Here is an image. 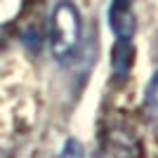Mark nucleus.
I'll return each instance as SVG.
<instances>
[{"label": "nucleus", "mask_w": 158, "mask_h": 158, "mask_svg": "<svg viewBox=\"0 0 158 158\" xmlns=\"http://www.w3.org/2000/svg\"><path fill=\"white\" fill-rule=\"evenodd\" d=\"M59 158H85V149H83V144L76 137H71V139H66Z\"/></svg>", "instance_id": "nucleus-4"}, {"label": "nucleus", "mask_w": 158, "mask_h": 158, "mask_svg": "<svg viewBox=\"0 0 158 158\" xmlns=\"http://www.w3.org/2000/svg\"><path fill=\"white\" fill-rule=\"evenodd\" d=\"M135 66V45L127 38H116L111 47V73L118 83H125L130 78V71Z\"/></svg>", "instance_id": "nucleus-3"}, {"label": "nucleus", "mask_w": 158, "mask_h": 158, "mask_svg": "<svg viewBox=\"0 0 158 158\" xmlns=\"http://www.w3.org/2000/svg\"><path fill=\"white\" fill-rule=\"evenodd\" d=\"M109 26L116 38H135L137 19H135V0H111L109 5Z\"/></svg>", "instance_id": "nucleus-2"}, {"label": "nucleus", "mask_w": 158, "mask_h": 158, "mask_svg": "<svg viewBox=\"0 0 158 158\" xmlns=\"http://www.w3.org/2000/svg\"><path fill=\"white\" fill-rule=\"evenodd\" d=\"M47 40H50V52L57 61H69L78 52L83 40V19L80 10L71 0H59L54 5L47 21Z\"/></svg>", "instance_id": "nucleus-1"}]
</instances>
